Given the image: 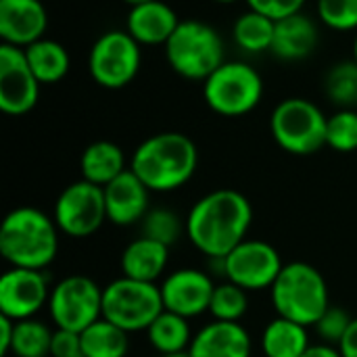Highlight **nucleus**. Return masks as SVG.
<instances>
[{"mask_svg":"<svg viewBox=\"0 0 357 357\" xmlns=\"http://www.w3.org/2000/svg\"><path fill=\"white\" fill-rule=\"evenodd\" d=\"M253 224L251 201L232 188L211 190L186 215V236L209 259H222L243 241Z\"/></svg>","mask_w":357,"mask_h":357,"instance_id":"f257e3e1","label":"nucleus"},{"mask_svg":"<svg viewBox=\"0 0 357 357\" xmlns=\"http://www.w3.org/2000/svg\"><path fill=\"white\" fill-rule=\"evenodd\" d=\"M199 165L195 142L180 132H161L138 144L130 169L151 192H174L190 182Z\"/></svg>","mask_w":357,"mask_h":357,"instance_id":"f03ea898","label":"nucleus"},{"mask_svg":"<svg viewBox=\"0 0 357 357\" xmlns=\"http://www.w3.org/2000/svg\"><path fill=\"white\" fill-rule=\"evenodd\" d=\"M59 228L54 218L38 207L13 209L0 228V253L10 268L46 270L59 253Z\"/></svg>","mask_w":357,"mask_h":357,"instance_id":"7ed1b4c3","label":"nucleus"},{"mask_svg":"<svg viewBox=\"0 0 357 357\" xmlns=\"http://www.w3.org/2000/svg\"><path fill=\"white\" fill-rule=\"evenodd\" d=\"M276 316L293 320L301 326H316L331 305L328 284L318 268L305 261L284 264L270 289Z\"/></svg>","mask_w":357,"mask_h":357,"instance_id":"20e7f679","label":"nucleus"},{"mask_svg":"<svg viewBox=\"0 0 357 357\" xmlns=\"http://www.w3.org/2000/svg\"><path fill=\"white\" fill-rule=\"evenodd\" d=\"M169 67L192 82H205L224 63V42L215 27L205 21H180L165 44Z\"/></svg>","mask_w":357,"mask_h":357,"instance_id":"39448f33","label":"nucleus"},{"mask_svg":"<svg viewBox=\"0 0 357 357\" xmlns=\"http://www.w3.org/2000/svg\"><path fill=\"white\" fill-rule=\"evenodd\" d=\"M326 121L322 109L307 98H284L270 117V130L276 144L291 155H314L326 146Z\"/></svg>","mask_w":357,"mask_h":357,"instance_id":"423d86ee","label":"nucleus"},{"mask_svg":"<svg viewBox=\"0 0 357 357\" xmlns=\"http://www.w3.org/2000/svg\"><path fill=\"white\" fill-rule=\"evenodd\" d=\"M203 96L213 113L222 117H243L261 102L264 79L249 63L224 61L203 82Z\"/></svg>","mask_w":357,"mask_h":357,"instance_id":"0eeeda50","label":"nucleus"},{"mask_svg":"<svg viewBox=\"0 0 357 357\" xmlns=\"http://www.w3.org/2000/svg\"><path fill=\"white\" fill-rule=\"evenodd\" d=\"M163 310L161 289L155 282L119 276L102 289V318L128 335L146 333Z\"/></svg>","mask_w":357,"mask_h":357,"instance_id":"6e6552de","label":"nucleus"},{"mask_svg":"<svg viewBox=\"0 0 357 357\" xmlns=\"http://www.w3.org/2000/svg\"><path fill=\"white\" fill-rule=\"evenodd\" d=\"M140 44L126 29H109L98 36L88 56L92 79L109 90H119L132 84L140 71Z\"/></svg>","mask_w":357,"mask_h":357,"instance_id":"1a4fd4ad","label":"nucleus"},{"mask_svg":"<svg viewBox=\"0 0 357 357\" xmlns=\"http://www.w3.org/2000/svg\"><path fill=\"white\" fill-rule=\"evenodd\" d=\"M48 312L56 328L84 333L102 318V289L84 274H71L52 287Z\"/></svg>","mask_w":357,"mask_h":357,"instance_id":"9d476101","label":"nucleus"},{"mask_svg":"<svg viewBox=\"0 0 357 357\" xmlns=\"http://www.w3.org/2000/svg\"><path fill=\"white\" fill-rule=\"evenodd\" d=\"M220 274L236 287L249 291L272 289L284 264L276 247L266 241L247 238L222 259H211Z\"/></svg>","mask_w":357,"mask_h":357,"instance_id":"9b49d317","label":"nucleus"},{"mask_svg":"<svg viewBox=\"0 0 357 357\" xmlns=\"http://www.w3.org/2000/svg\"><path fill=\"white\" fill-rule=\"evenodd\" d=\"M54 224L71 238H86L107 222L105 190L92 182L77 180L63 188L54 203Z\"/></svg>","mask_w":357,"mask_h":357,"instance_id":"f8f14e48","label":"nucleus"},{"mask_svg":"<svg viewBox=\"0 0 357 357\" xmlns=\"http://www.w3.org/2000/svg\"><path fill=\"white\" fill-rule=\"evenodd\" d=\"M50 280L44 270L10 268L0 278V316L15 322L33 318L50 299Z\"/></svg>","mask_w":357,"mask_h":357,"instance_id":"ddd939ff","label":"nucleus"},{"mask_svg":"<svg viewBox=\"0 0 357 357\" xmlns=\"http://www.w3.org/2000/svg\"><path fill=\"white\" fill-rule=\"evenodd\" d=\"M40 86L23 48L0 44V111L13 117L29 113L38 105Z\"/></svg>","mask_w":357,"mask_h":357,"instance_id":"4468645a","label":"nucleus"},{"mask_svg":"<svg viewBox=\"0 0 357 357\" xmlns=\"http://www.w3.org/2000/svg\"><path fill=\"white\" fill-rule=\"evenodd\" d=\"M159 289L163 307L190 320L209 312L215 282L207 272L197 268H182L167 274Z\"/></svg>","mask_w":357,"mask_h":357,"instance_id":"2eb2a0df","label":"nucleus"},{"mask_svg":"<svg viewBox=\"0 0 357 357\" xmlns=\"http://www.w3.org/2000/svg\"><path fill=\"white\" fill-rule=\"evenodd\" d=\"M102 190L107 205V222L115 226L128 228L140 224L151 209V190L132 169H126Z\"/></svg>","mask_w":357,"mask_h":357,"instance_id":"dca6fc26","label":"nucleus"},{"mask_svg":"<svg viewBox=\"0 0 357 357\" xmlns=\"http://www.w3.org/2000/svg\"><path fill=\"white\" fill-rule=\"evenodd\" d=\"M48 15L40 0H0L2 44L27 48L44 38Z\"/></svg>","mask_w":357,"mask_h":357,"instance_id":"f3484780","label":"nucleus"},{"mask_svg":"<svg viewBox=\"0 0 357 357\" xmlns=\"http://www.w3.org/2000/svg\"><path fill=\"white\" fill-rule=\"evenodd\" d=\"M180 19L176 10L163 0H151L130 6L126 19V31L142 46H165L178 29Z\"/></svg>","mask_w":357,"mask_h":357,"instance_id":"a211bd4d","label":"nucleus"},{"mask_svg":"<svg viewBox=\"0 0 357 357\" xmlns=\"http://www.w3.org/2000/svg\"><path fill=\"white\" fill-rule=\"evenodd\" d=\"M192 357H251L253 341L241 322H209L190 343Z\"/></svg>","mask_w":357,"mask_h":357,"instance_id":"6ab92c4d","label":"nucleus"},{"mask_svg":"<svg viewBox=\"0 0 357 357\" xmlns=\"http://www.w3.org/2000/svg\"><path fill=\"white\" fill-rule=\"evenodd\" d=\"M320 44V31L312 17L297 13L276 21L272 54L282 61H303Z\"/></svg>","mask_w":357,"mask_h":357,"instance_id":"aec40b11","label":"nucleus"},{"mask_svg":"<svg viewBox=\"0 0 357 357\" xmlns=\"http://www.w3.org/2000/svg\"><path fill=\"white\" fill-rule=\"evenodd\" d=\"M167 261H169V247L140 234L123 249L119 266H121V276L126 278L140 280V282H157L165 274Z\"/></svg>","mask_w":357,"mask_h":357,"instance_id":"412c9836","label":"nucleus"},{"mask_svg":"<svg viewBox=\"0 0 357 357\" xmlns=\"http://www.w3.org/2000/svg\"><path fill=\"white\" fill-rule=\"evenodd\" d=\"M126 169V155L121 146H117L111 140H96L88 144L79 157L82 180L92 182L100 188H105Z\"/></svg>","mask_w":357,"mask_h":357,"instance_id":"4be33fe9","label":"nucleus"},{"mask_svg":"<svg viewBox=\"0 0 357 357\" xmlns=\"http://www.w3.org/2000/svg\"><path fill=\"white\" fill-rule=\"evenodd\" d=\"M307 326L276 316L261 333V351L266 357H301L310 349Z\"/></svg>","mask_w":357,"mask_h":357,"instance_id":"5701e85b","label":"nucleus"},{"mask_svg":"<svg viewBox=\"0 0 357 357\" xmlns=\"http://www.w3.org/2000/svg\"><path fill=\"white\" fill-rule=\"evenodd\" d=\"M23 52H25L29 69L33 71V75L38 77V82L42 86L56 84L69 73V67H71L69 52L56 40L42 38V40L29 44L27 48H23Z\"/></svg>","mask_w":357,"mask_h":357,"instance_id":"b1692460","label":"nucleus"},{"mask_svg":"<svg viewBox=\"0 0 357 357\" xmlns=\"http://www.w3.org/2000/svg\"><path fill=\"white\" fill-rule=\"evenodd\" d=\"M149 343L153 349L161 356H172V354H182L190 349V343L195 339L188 318L178 316L174 312L163 310L155 322L146 331Z\"/></svg>","mask_w":357,"mask_h":357,"instance_id":"393cba45","label":"nucleus"},{"mask_svg":"<svg viewBox=\"0 0 357 357\" xmlns=\"http://www.w3.org/2000/svg\"><path fill=\"white\" fill-rule=\"evenodd\" d=\"M274 29L276 21L257 13V10H247L243 13L232 27L234 42L249 54H261L266 50H272L274 42Z\"/></svg>","mask_w":357,"mask_h":357,"instance_id":"a878e982","label":"nucleus"},{"mask_svg":"<svg viewBox=\"0 0 357 357\" xmlns=\"http://www.w3.org/2000/svg\"><path fill=\"white\" fill-rule=\"evenodd\" d=\"M82 335V347L86 357H126L130 349L128 333L109 320L100 318L88 326Z\"/></svg>","mask_w":357,"mask_h":357,"instance_id":"bb28decb","label":"nucleus"},{"mask_svg":"<svg viewBox=\"0 0 357 357\" xmlns=\"http://www.w3.org/2000/svg\"><path fill=\"white\" fill-rule=\"evenodd\" d=\"M54 331L42 320L29 318L15 322V339L10 354L15 357H48Z\"/></svg>","mask_w":357,"mask_h":357,"instance_id":"cd10ccee","label":"nucleus"},{"mask_svg":"<svg viewBox=\"0 0 357 357\" xmlns=\"http://www.w3.org/2000/svg\"><path fill=\"white\" fill-rule=\"evenodd\" d=\"M324 92L341 109H357V63L354 59L333 65L324 77Z\"/></svg>","mask_w":357,"mask_h":357,"instance_id":"c85d7f7f","label":"nucleus"},{"mask_svg":"<svg viewBox=\"0 0 357 357\" xmlns=\"http://www.w3.org/2000/svg\"><path fill=\"white\" fill-rule=\"evenodd\" d=\"M140 230L142 236L157 241L165 247H172L186 232V222H182V218L167 207H155L149 209V213L140 222Z\"/></svg>","mask_w":357,"mask_h":357,"instance_id":"c756f323","label":"nucleus"},{"mask_svg":"<svg viewBox=\"0 0 357 357\" xmlns=\"http://www.w3.org/2000/svg\"><path fill=\"white\" fill-rule=\"evenodd\" d=\"M249 310V295L245 289L236 287L234 282L215 284L209 314L218 322H241Z\"/></svg>","mask_w":357,"mask_h":357,"instance_id":"7c9ffc66","label":"nucleus"},{"mask_svg":"<svg viewBox=\"0 0 357 357\" xmlns=\"http://www.w3.org/2000/svg\"><path fill=\"white\" fill-rule=\"evenodd\" d=\"M326 146L337 153L357 151V109H339L328 117Z\"/></svg>","mask_w":357,"mask_h":357,"instance_id":"2f4dec72","label":"nucleus"},{"mask_svg":"<svg viewBox=\"0 0 357 357\" xmlns=\"http://www.w3.org/2000/svg\"><path fill=\"white\" fill-rule=\"evenodd\" d=\"M320 21L335 31L357 29V0H318Z\"/></svg>","mask_w":357,"mask_h":357,"instance_id":"473e14b6","label":"nucleus"},{"mask_svg":"<svg viewBox=\"0 0 357 357\" xmlns=\"http://www.w3.org/2000/svg\"><path fill=\"white\" fill-rule=\"evenodd\" d=\"M351 322H354V318L349 316V312L345 307H339V305L331 303L328 310L320 316V320L316 322L314 328H316V333L320 337V343L339 347V343L347 335Z\"/></svg>","mask_w":357,"mask_h":357,"instance_id":"72a5a7b5","label":"nucleus"},{"mask_svg":"<svg viewBox=\"0 0 357 357\" xmlns=\"http://www.w3.org/2000/svg\"><path fill=\"white\" fill-rule=\"evenodd\" d=\"M251 10H257L274 21L301 13L305 0H245Z\"/></svg>","mask_w":357,"mask_h":357,"instance_id":"f704fd0d","label":"nucleus"},{"mask_svg":"<svg viewBox=\"0 0 357 357\" xmlns=\"http://www.w3.org/2000/svg\"><path fill=\"white\" fill-rule=\"evenodd\" d=\"M50 357H86L84 356V347H82V335L54 328Z\"/></svg>","mask_w":357,"mask_h":357,"instance_id":"c9c22d12","label":"nucleus"},{"mask_svg":"<svg viewBox=\"0 0 357 357\" xmlns=\"http://www.w3.org/2000/svg\"><path fill=\"white\" fill-rule=\"evenodd\" d=\"M13 339H15V320L0 316V356L2 357L10 354Z\"/></svg>","mask_w":357,"mask_h":357,"instance_id":"e433bc0d","label":"nucleus"},{"mask_svg":"<svg viewBox=\"0 0 357 357\" xmlns=\"http://www.w3.org/2000/svg\"><path fill=\"white\" fill-rule=\"evenodd\" d=\"M339 351L343 357H357V318H354L347 335L339 343Z\"/></svg>","mask_w":357,"mask_h":357,"instance_id":"4c0bfd02","label":"nucleus"},{"mask_svg":"<svg viewBox=\"0 0 357 357\" xmlns=\"http://www.w3.org/2000/svg\"><path fill=\"white\" fill-rule=\"evenodd\" d=\"M301 357H343L339 347L335 345H326V343H318V345H310V349Z\"/></svg>","mask_w":357,"mask_h":357,"instance_id":"58836bf2","label":"nucleus"},{"mask_svg":"<svg viewBox=\"0 0 357 357\" xmlns=\"http://www.w3.org/2000/svg\"><path fill=\"white\" fill-rule=\"evenodd\" d=\"M126 4H130V6H136V4H144V2H151V0H123Z\"/></svg>","mask_w":357,"mask_h":357,"instance_id":"ea45409f","label":"nucleus"},{"mask_svg":"<svg viewBox=\"0 0 357 357\" xmlns=\"http://www.w3.org/2000/svg\"><path fill=\"white\" fill-rule=\"evenodd\" d=\"M161 357H192L190 351H182V354H172V356H161Z\"/></svg>","mask_w":357,"mask_h":357,"instance_id":"a19ab883","label":"nucleus"},{"mask_svg":"<svg viewBox=\"0 0 357 357\" xmlns=\"http://www.w3.org/2000/svg\"><path fill=\"white\" fill-rule=\"evenodd\" d=\"M213 2H220V4H234V2H238V0H213Z\"/></svg>","mask_w":357,"mask_h":357,"instance_id":"79ce46f5","label":"nucleus"},{"mask_svg":"<svg viewBox=\"0 0 357 357\" xmlns=\"http://www.w3.org/2000/svg\"><path fill=\"white\" fill-rule=\"evenodd\" d=\"M354 61L357 63V36H356V42H354Z\"/></svg>","mask_w":357,"mask_h":357,"instance_id":"37998d69","label":"nucleus"}]
</instances>
